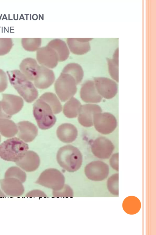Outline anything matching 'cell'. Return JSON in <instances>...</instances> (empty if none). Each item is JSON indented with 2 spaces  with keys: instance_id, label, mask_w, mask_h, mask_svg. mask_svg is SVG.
<instances>
[{
  "instance_id": "obj_22",
  "label": "cell",
  "mask_w": 156,
  "mask_h": 235,
  "mask_svg": "<svg viewBox=\"0 0 156 235\" xmlns=\"http://www.w3.org/2000/svg\"><path fill=\"white\" fill-rule=\"evenodd\" d=\"M47 46L52 48L57 53L59 62H63L69 57V51L66 44L64 41L58 39H53Z\"/></svg>"
},
{
  "instance_id": "obj_20",
  "label": "cell",
  "mask_w": 156,
  "mask_h": 235,
  "mask_svg": "<svg viewBox=\"0 0 156 235\" xmlns=\"http://www.w3.org/2000/svg\"><path fill=\"white\" fill-rule=\"evenodd\" d=\"M58 139L65 143H71L74 141L78 135V131L73 125L69 123L62 124L59 125L56 131Z\"/></svg>"
},
{
  "instance_id": "obj_12",
  "label": "cell",
  "mask_w": 156,
  "mask_h": 235,
  "mask_svg": "<svg viewBox=\"0 0 156 235\" xmlns=\"http://www.w3.org/2000/svg\"><path fill=\"white\" fill-rule=\"evenodd\" d=\"M101 107L95 104L81 105L78 114V121L83 126L89 127L93 125V118L96 114L102 112Z\"/></svg>"
},
{
  "instance_id": "obj_24",
  "label": "cell",
  "mask_w": 156,
  "mask_h": 235,
  "mask_svg": "<svg viewBox=\"0 0 156 235\" xmlns=\"http://www.w3.org/2000/svg\"><path fill=\"white\" fill-rule=\"evenodd\" d=\"M81 105V103L78 99L72 97L64 105L63 113L68 118H76L78 115Z\"/></svg>"
},
{
  "instance_id": "obj_25",
  "label": "cell",
  "mask_w": 156,
  "mask_h": 235,
  "mask_svg": "<svg viewBox=\"0 0 156 235\" xmlns=\"http://www.w3.org/2000/svg\"><path fill=\"white\" fill-rule=\"evenodd\" d=\"M62 72L68 73L72 76L75 79L77 85L81 82L83 76L82 68L80 65L75 63L67 65Z\"/></svg>"
},
{
  "instance_id": "obj_29",
  "label": "cell",
  "mask_w": 156,
  "mask_h": 235,
  "mask_svg": "<svg viewBox=\"0 0 156 235\" xmlns=\"http://www.w3.org/2000/svg\"><path fill=\"white\" fill-rule=\"evenodd\" d=\"M5 177H13L18 179L22 183L26 179V173L18 167L12 166L9 168L6 171Z\"/></svg>"
},
{
  "instance_id": "obj_37",
  "label": "cell",
  "mask_w": 156,
  "mask_h": 235,
  "mask_svg": "<svg viewBox=\"0 0 156 235\" xmlns=\"http://www.w3.org/2000/svg\"><path fill=\"white\" fill-rule=\"evenodd\" d=\"M12 116L6 114L3 111L1 106V101H0V119L2 118L10 119Z\"/></svg>"
},
{
  "instance_id": "obj_21",
  "label": "cell",
  "mask_w": 156,
  "mask_h": 235,
  "mask_svg": "<svg viewBox=\"0 0 156 235\" xmlns=\"http://www.w3.org/2000/svg\"><path fill=\"white\" fill-rule=\"evenodd\" d=\"M39 65L34 58H27L23 59L19 68L21 72L30 81H34L39 68Z\"/></svg>"
},
{
  "instance_id": "obj_16",
  "label": "cell",
  "mask_w": 156,
  "mask_h": 235,
  "mask_svg": "<svg viewBox=\"0 0 156 235\" xmlns=\"http://www.w3.org/2000/svg\"><path fill=\"white\" fill-rule=\"evenodd\" d=\"M55 80V76L53 71L41 65L40 66L34 82L37 88L40 89H45L51 85Z\"/></svg>"
},
{
  "instance_id": "obj_30",
  "label": "cell",
  "mask_w": 156,
  "mask_h": 235,
  "mask_svg": "<svg viewBox=\"0 0 156 235\" xmlns=\"http://www.w3.org/2000/svg\"><path fill=\"white\" fill-rule=\"evenodd\" d=\"M107 187L112 194L119 196V173L112 175L108 178L107 181Z\"/></svg>"
},
{
  "instance_id": "obj_15",
  "label": "cell",
  "mask_w": 156,
  "mask_h": 235,
  "mask_svg": "<svg viewBox=\"0 0 156 235\" xmlns=\"http://www.w3.org/2000/svg\"><path fill=\"white\" fill-rule=\"evenodd\" d=\"M80 95L82 100L87 103H98L101 102L102 98L97 91L94 81L90 80L83 84Z\"/></svg>"
},
{
  "instance_id": "obj_33",
  "label": "cell",
  "mask_w": 156,
  "mask_h": 235,
  "mask_svg": "<svg viewBox=\"0 0 156 235\" xmlns=\"http://www.w3.org/2000/svg\"><path fill=\"white\" fill-rule=\"evenodd\" d=\"M53 196L56 197H72L73 196V192L71 188L67 185H64L61 190L54 191Z\"/></svg>"
},
{
  "instance_id": "obj_23",
  "label": "cell",
  "mask_w": 156,
  "mask_h": 235,
  "mask_svg": "<svg viewBox=\"0 0 156 235\" xmlns=\"http://www.w3.org/2000/svg\"><path fill=\"white\" fill-rule=\"evenodd\" d=\"M16 125L12 120L7 118L0 119V133L7 138L15 136L18 132Z\"/></svg>"
},
{
  "instance_id": "obj_39",
  "label": "cell",
  "mask_w": 156,
  "mask_h": 235,
  "mask_svg": "<svg viewBox=\"0 0 156 235\" xmlns=\"http://www.w3.org/2000/svg\"><path fill=\"white\" fill-rule=\"evenodd\" d=\"M1 137L0 135V142H1Z\"/></svg>"
},
{
  "instance_id": "obj_14",
  "label": "cell",
  "mask_w": 156,
  "mask_h": 235,
  "mask_svg": "<svg viewBox=\"0 0 156 235\" xmlns=\"http://www.w3.org/2000/svg\"><path fill=\"white\" fill-rule=\"evenodd\" d=\"M1 187L7 195L18 197L23 193L24 189L22 183L17 179L13 177L5 178L0 180Z\"/></svg>"
},
{
  "instance_id": "obj_5",
  "label": "cell",
  "mask_w": 156,
  "mask_h": 235,
  "mask_svg": "<svg viewBox=\"0 0 156 235\" xmlns=\"http://www.w3.org/2000/svg\"><path fill=\"white\" fill-rule=\"evenodd\" d=\"M75 78L68 73L62 72L55 84L56 93L61 101L64 102L75 94L77 88Z\"/></svg>"
},
{
  "instance_id": "obj_9",
  "label": "cell",
  "mask_w": 156,
  "mask_h": 235,
  "mask_svg": "<svg viewBox=\"0 0 156 235\" xmlns=\"http://www.w3.org/2000/svg\"><path fill=\"white\" fill-rule=\"evenodd\" d=\"M94 80L97 91L102 97L110 99L117 94L118 85L114 80L105 77H95Z\"/></svg>"
},
{
  "instance_id": "obj_11",
  "label": "cell",
  "mask_w": 156,
  "mask_h": 235,
  "mask_svg": "<svg viewBox=\"0 0 156 235\" xmlns=\"http://www.w3.org/2000/svg\"><path fill=\"white\" fill-rule=\"evenodd\" d=\"M36 58L40 65L48 68H55L59 62L56 52L48 46L40 47L37 50Z\"/></svg>"
},
{
  "instance_id": "obj_4",
  "label": "cell",
  "mask_w": 156,
  "mask_h": 235,
  "mask_svg": "<svg viewBox=\"0 0 156 235\" xmlns=\"http://www.w3.org/2000/svg\"><path fill=\"white\" fill-rule=\"evenodd\" d=\"M33 112L38 126L41 129L51 128L56 122V117L51 106L40 98L34 104Z\"/></svg>"
},
{
  "instance_id": "obj_1",
  "label": "cell",
  "mask_w": 156,
  "mask_h": 235,
  "mask_svg": "<svg viewBox=\"0 0 156 235\" xmlns=\"http://www.w3.org/2000/svg\"><path fill=\"white\" fill-rule=\"evenodd\" d=\"M11 84L25 100L31 103L38 96V92L33 84L19 70L7 71Z\"/></svg>"
},
{
  "instance_id": "obj_2",
  "label": "cell",
  "mask_w": 156,
  "mask_h": 235,
  "mask_svg": "<svg viewBox=\"0 0 156 235\" xmlns=\"http://www.w3.org/2000/svg\"><path fill=\"white\" fill-rule=\"evenodd\" d=\"M56 159L60 166L69 172H74L79 170L83 161L80 151L71 145L60 147L58 151Z\"/></svg>"
},
{
  "instance_id": "obj_8",
  "label": "cell",
  "mask_w": 156,
  "mask_h": 235,
  "mask_svg": "<svg viewBox=\"0 0 156 235\" xmlns=\"http://www.w3.org/2000/svg\"><path fill=\"white\" fill-rule=\"evenodd\" d=\"M108 166L100 161L92 162L85 167V173L88 179L94 181H100L106 178L109 173Z\"/></svg>"
},
{
  "instance_id": "obj_26",
  "label": "cell",
  "mask_w": 156,
  "mask_h": 235,
  "mask_svg": "<svg viewBox=\"0 0 156 235\" xmlns=\"http://www.w3.org/2000/svg\"><path fill=\"white\" fill-rule=\"evenodd\" d=\"M122 206L124 211L126 213L134 214L139 211L141 203L137 198L134 196H130L124 200Z\"/></svg>"
},
{
  "instance_id": "obj_7",
  "label": "cell",
  "mask_w": 156,
  "mask_h": 235,
  "mask_svg": "<svg viewBox=\"0 0 156 235\" xmlns=\"http://www.w3.org/2000/svg\"><path fill=\"white\" fill-rule=\"evenodd\" d=\"M93 125L96 129L103 134H108L115 129L117 122L115 117L108 112L100 113L94 116Z\"/></svg>"
},
{
  "instance_id": "obj_13",
  "label": "cell",
  "mask_w": 156,
  "mask_h": 235,
  "mask_svg": "<svg viewBox=\"0 0 156 235\" xmlns=\"http://www.w3.org/2000/svg\"><path fill=\"white\" fill-rule=\"evenodd\" d=\"M2 95L1 106L6 114L12 116L21 110L23 106L24 102L21 97L9 94H3Z\"/></svg>"
},
{
  "instance_id": "obj_6",
  "label": "cell",
  "mask_w": 156,
  "mask_h": 235,
  "mask_svg": "<svg viewBox=\"0 0 156 235\" xmlns=\"http://www.w3.org/2000/svg\"><path fill=\"white\" fill-rule=\"evenodd\" d=\"M65 179L62 173L53 168L45 170L41 174L36 182L53 191L62 189L64 185Z\"/></svg>"
},
{
  "instance_id": "obj_10",
  "label": "cell",
  "mask_w": 156,
  "mask_h": 235,
  "mask_svg": "<svg viewBox=\"0 0 156 235\" xmlns=\"http://www.w3.org/2000/svg\"><path fill=\"white\" fill-rule=\"evenodd\" d=\"M114 149V146L112 141L104 137L96 138L91 146V151L94 155L102 159L109 158Z\"/></svg>"
},
{
  "instance_id": "obj_35",
  "label": "cell",
  "mask_w": 156,
  "mask_h": 235,
  "mask_svg": "<svg viewBox=\"0 0 156 235\" xmlns=\"http://www.w3.org/2000/svg\"><path fill=\"white\" fill-rule=\"evenodd\" d=\"M119 153L114 154L110 160V164L111 166L115 170L119 171Z\"/></svg>"
},
{
  "instance_id": "obj_19",
  "label": "cell",
  "mask_w": 156,
  "mask_h": 235,
  "mask_svg": "<svg viewBox=\"0 0 156 235\" xmlns=\"http://www.w3.org/2000/svg\"><path fill=\"white\" fill-rule=\"evenodd\" d=\"M91 38H68L67 42L70 51L77 55L84 54L90 49L89 41Z\"/></svg>"
},
{
  "instance_id": "obj_32",
  "label": "cell",
  "mask_w": 156,
  "mask_h": 235,
  "mask_svg": "<svg viewBox=\"0 0 156 235\" xmlns=\"http://www.w3.org/2000/svg\"><path fill=\"white\" fill-rule=\"evenodd\" d=\"M109 73L113 79L119 81V62L113 59H108Z\"/></svg>"
},
{
  "instance_id": "obj_27",
  "label": "cell",
  "mask_w": 156,
  "mask_h": 235,
  "mask_svg": "<svg viewBox=\"0 0 156 235\" xmlns=\"http://www.w3.org/2000/svg\"><path fill=\"white\" fill-rule=\"evenodd\" d=\"M47 102L51 107L54 114L60 113L62 110V105L56 95L47 92L43 94L39 98Z\"/></svg>"
},
{
  "instance_id": "obj_18",
  "label": "cell",
  "mask_w": 156,
  "mask_h": 235,
  "mask_svg": "<svg viewBox=\"0 0 156 235\" xmlns=\"http://www.w3.org/2000/svg\"><path fill=\"white\" fill-rule=\"evenodd\" d=\"M40 162V158L35 152L27 151L22 159L16 162V165L27 172L34 171L39 167Z\"/></svg>"
},
{
  "instance_id": "obj_3",
  "label": "cell",
  "mask_w": 156,
  "mask_h": 235,
  "mask_svg": "<svg viewBox=\"0 0 156 235\" xmlns=\"http://www.w3.org/2000/svg\"><path fill=\"white\" fill-rule=\"evenodd\" d=\"M29 149L28 145L17 137H13L0 144V157L8 161L16 162L24 156Z\"/></svg>"
},
{
  "instance_id": "obj_34",
  "label": "cell",
  "mask_w": 156,
  "mask_h": 235,
  "mask_svg": "<svg viewBox=\"0 0 156 235\" xmlns=\"http://www.w3.org/2000/svg\"><path fill=\"white\" fill-rule=\"evenodd\" d=\"M7 84L6 75L2 69H0V92L3 91L6 89Z\"/></svg>"
},
{
  "instance_id": "obj_17",
  "label": "cell",
  "mask_w": 156,
  "mask_h": 235,
  "mask_svg": "<svg viewBox=\"0 0 156 235\" xmlns=\"http://www.w3.org/2000/svg\"><path fill=\"white\" fill-rule=\"evenodd\" d=\"M19 138L26 142L32 141L37 136L38 129L33 123L27 121H23L17 124Z\"/></svg>"
},
{
  "instance_id": "obj_31",
  "label": "cell",
  "mask_w": 156,
  "mask_h": 235,
  "mask_svg": "<svg viewBox=\"0 0 156 235\" xmlns=\"http://www.w3.org/2000/svg\"><path fill=\"white\" fill-rule=\"evenodd\" d=\"M13 43L12 38H0V56L4 55L9 53L12 49Z\"/></svg>"
},
{
  "instance_id": "obj_28",
  "label": "cell",
  "mask_w": 156,
  "mask_h": 235,
  "mask_svg": "<svg viewBox=\"0 0 156 235\" xmlns=\"http://www.w3.org/2000/svg\"><path fill=\"white\" fill-rule=\"evenodd\" d=\"M21 43L23 48L28 51L37 50L41 45V38H22Z\"/></svg>"
},
{
  "instance_id": "obj_36",
  "label": "cell",
  "mask_w": 156,
  "mask_h": 235,
  "mask_svg": "<svg viewBox=\"0 0 156 235\" xmlns=\"http://www.w3.org/2000/svg\"><path fill=\"white\" fill-rule=\"evenodd\" d=\"M27 197H45L46 195L43 192L38 190H35L28 192L26 195Z\"/></svg>"
},
{
  "instance_id": "obj_38",
  "label": "cell",
  "mask_w": 156,
  "mask_h": 235,
  "mask_svg": "<svg viewBox=\"0 0 156 235\" xmlns=\"http://www.w3.org/2000/svg\"><path fill=\"white\" fill-rule=\"evenodd\" d=\"M5 197V195L0 189V197Z\"/></svg>"
}]
</instances>
